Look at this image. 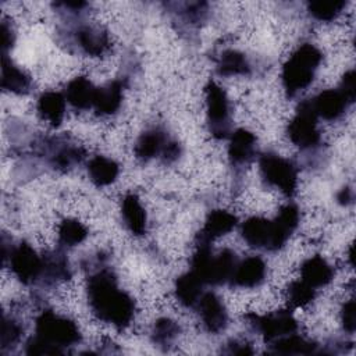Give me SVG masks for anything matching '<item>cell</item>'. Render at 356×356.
Here are the masks:
<instances>
[{
  "label": "cell",
  "instance_id": "obj_37",
  "mask_svg": "<svg viewBox=\"0 0 356 356\" xmlns=\"http://www.w3.org/2000/svg\"><path fill=\"white\" fill-rule=\"evenodd\" d=\"M25 353L26 355H63L61 350L49 345L38 335L28 339V342L25 345Z\"/></svg>",
  "mask_w": 356,
  "mask_h": 356
},
{
  "label": "cell",
  "instance_id": "obj_25",
  "mask_svg": "<svg viewBox=\"0 0 356 356\" xmlns=\"http://www.w3.org/2000/svg\"><path fill=\"white\" fill-rule=\"evenodd\" d=\"M36 108L42 120L51 127H58L63 122L65 113V96L54 90L44 92L39 96Z\"/></svg>",
  "mask_w": 356,
  "mask_h": 356
},
{
  "label": "cell",
  "instance_id": "obj_19",
  "mask_svg": "<svg viewBox=\"0 0 356 356\" xmlns=\"http://www.w3.org/2000/svg\"><path fill=\"white\" fill-rule=\"evenodd\" d=\"M124 97V82L114 79L96 88L93 108L99 115H111L118 111Z\"/></svg>",
  "mask_w": 356,
  "mask_h": 356
},
{
  "label": "cell",
  "instance_id": "obj_33",
  "mask_svg": "<svg viewBox=\"0 0 356 356\" xmlns=\"http://www.w3.org/2000/svg\"><path fill=\"white\" fill-rule=\"evenodd\" d=\"M179 332H181V328L178 323H175L168 317H161L153 325L152 341L154 345L167 349L178 338Z\"/></svg>",
  "mask_w": 356,
  "mask_h": 356
},
{
  "label": "cell",
  "instance_id": "obj_1",
  "mask_svg": "<svg viewBox=\"0 0 356 356\" xmlns=\"http://www.w3.org/2000/svg\"><path fill=\"white\" fill-rule=\"evenodd\" d=\"M86 295L93 314L118 330L127 328L135 316V300L117 284L115 274L100 268L88 278Z\"/></svg>",
  "mask_w": 356,
  "mask_h": 356
},
{
  "label": "cell",
  "instance_id": "obj_2",
  "mask_svg": "<svg viewBox=\"0 0 356 356\" xmlns=\"http://www.w3.org/2000/svg\"><path fill=\"white\" fill-rule=\"evenodd\" d=\"M239 259L231 249H222L214 254L211 243L196 242V250L191 259V271L196 274L204 285L229 284Z\"/></svg>",
  "mask_w": 356,
  "mask_h": 356
},
{
  "label": "cell",
  "instance_id": "obj_24",
  "mask_svg": "<svg viewBox=\"0 0 356 356\" xmlns=\"http://www.w3.org/2000/svg\"><path fill=\"white\" fill-rule=\"evenodd\" d=\"M96 88L86 76H76L65 86V100L76 110H88L93 107Z\"/></svg>",
  "mask_w": 356,
  "mask_h": 356
},
{
  "label": "cell",
  "instance_id": "obj_32",
  "mask_svg": "<svg viewBox=\"0 0 356 356\" xmlns=\"http://www.w3.org/2000/svg\"><path fill=\"white\" fill-rule=\"evenodd\" d=\"M88 236V228L75 218H65L58 228V242L64 248L79 245Z\"/></svg>",
  "mask_w": 356,
  "mask_h": 356
},
{
  "label": "cell",
  "instance_id": "obj_30",
  "mask_svg": "<svg viewBox=\"0 0 356 356\" xmlns=\"http://www.w3.org/2000/svg\"><path fill=\"white\" fill-rule=\"evenodd\" d=\"M217 72L221 76L246 75L250 72V64L242 51L227 49L217 60Z\"/></svg>",
  "mask_w": 356,
  "mask_h": 356
},
{
  "label": "cell",
  "instance_id": "obj_10",
  "mask_svg": "<svg viewBox=\"0 0 356 356\" xmlns=\"http://www.w3.org/2000/svg\"><path fill=\"white\" fill-rule=\"evenodd\" d=\"M47 163L60 171L71 170L85 157V150L65 136L49 138L42 143Z\"/></svg>",
  "mask_w": 356,
  "mask_h": 356
},
{
  "label": "cell",
  "instance_id": "obj_20",
  "mask_svg": "<svg viewBox=\"0 0 356 356\" xmlns=\"http://www.w3.org/2000/svg\"><path fill=\"white\" fill-rule=\"evenodd\" d=\"M302 281L317 289L328 285L334 280V268L320 254L306 259L300 266Z\"/></svg>",
  "mask_w": 356,
  "mask_h": 356
},
{
  "label": "cell",
  "instance_id": "obj_27",
  "mask_svg": "<svg viewBox=\"0 0 356 356\" xmlns=\"http://www.w3.org/2000/svg\"><path fill=\"white\" fill-rule=\"evenodd\" d=\"M120 172L117 161L106 156H95L88 163V175L96 186H107L113 184Z\"/></svg>",
  "mask_w": 356,
  "mask_h": 356
},
{
  "label": "cell",
  "instance_id": "obj_40",
  "mask_svg": "<svg viewBox=\"0 0 356 356\" xmlns=\"http://www.w3.org/2000/svg\"><path fill=\"white\" fill-rule=\"evenodd\" d=\"M61 13L68 14L70 17H78L85 13V8L89 6L86 1H58L53 4Z\"/></svg>",
  "mask_w": 356,
  "mask_h": 356
},
{
  "label": "cell",
  "instance_id": "obj_9",
  "mask_svg": "<svg viewBox=\"0 0 356 356\" xmlns=\"http://www.w3.org/2000/svg\"><path fill=\"white\" fill-rule=\"evenodd\" d=\"M245 318L254 331L264 337L267 342H273L298 331V323L289 310H277L263 316L249 313Z\"/></svg>",
  "mask_w": 356,
  "mask_h": 356
},
{
  "label": "cell",
  "instance_id": "obj_26",
  "mask_svg": "<svg viewBox=\"0 0 356 356\" xmlns=\"http://www.w3.org/2000/svg\"><path fill=\"white\" fill-rule=\"evenodd\" d=\"M203 282L191 270L175 280L174 293L177 300L185 307H195L203 295Z\"/></svg>",
  "mask_w": 356,
  "mask_h": 356
},
{
  "label": "cell",
  "instance_id": "obj_42",
  "mask_svg": "<svg viewBox=\"0 0 356 356\" xmlns=\"http://www.w3.org/2000/svg\"><path fill=\"white\" fill-rule=\"evenodd\" d=\"M181 152H182L181 145L175 139H170L167 146H165V149H164V152L161 153L160 159H161L163 163L171 164V163H174V161H177L179 159Z\"/></svg>",
  "mask_w": 356,
  "mask_h": 356
},
{
  "label": "cell",
  "instance_id": "obj_4",
  "mask_svg": "<svg viewBox=\"0 0 356 356\" xmlns=\"http://www.w3.org/2000/svg\"><path fill=\"white\" fill-rule=\"evenodd\" d=\"M35 331L39 338L63 353L65 352V348L72 346L82 339L81 331L75 321L68 317L58 316L51 310H44L39 314L36 318Z\"/></svg>",
  "mask_w": 356,
  "mask_h": 356
},
{
  "label": "cell",
  "instance_id": "obj_13",
  "mask_svg": "<svg viewBox=\"0 0 356 356\" xmlns=\"http://www.w3.org/2000/svg\"><path fill=\"white\" fill-rule=\"evenodd\" d=\"M74 42L88 56L97 57L106 53L110 47L108 33L104 28L89 24H79L74 29Z\"/></svg>",
  "mask_w": 356,
  "mask_h": 356
},
{
  "label": "cell",
  "instance_id": "obj_6",
  "mask_svg": "<svg viewBox=\"0 0 356 356\" xmlns=\"http://www.w3.org/2000/svg\"><path fill=\"white\" fill-rule=\"evenodd\" d=\"M206 118L210 134L216 139H225L231 135V107L225 90L209 81L204 88Z\"/></svg>",
  "mask_w": 356,
  "mask_h": 356
},
{
  "label": "cell",
  "instance_id": "obj_35",
  "mask_svg": "<svg viewBox=\"0 0 356 356\" xmlns=\"http://www.w3.org/2000/svg\"><path fill=\"white\" fill-rule=\"evenodd\" d=\"M288 302L293 307H303L316 298V289L303 282L302 280L289 284L286 291Z\"/></svg>",
  "mask_w": 356,
  "mask_h": 356
},
{
  "label": "cell",
  "instance_id": "obj_43",
  "mask_svg": "<svg viewBox=\"0 0 356 356\" xmlns=\"http://www.w3.org/2000/svg\"><path fill=\"white\" fill-rule=\"evenodd\" d=\"M222 352L228 353V355H252L253 349L250 348V345L248 342L231 339Z\"/></svg>",
  "mask_w": 356,
  "mask_h": 356
},
{
  "label": "cell",
  "instance_id": "obj_8",
  "mask_svg": "<svg viewBox=\"0 0 356 356\" xmlns=\"http://www.w3.org/2000/svg\"><path fill=\"white\" fill-rule=\"evenodd\" d=\"M7 260L10 263V268L13 274L22 284L32 285L42 281L43 257L39 256L29 243L19 242L18 245L11 246Z\"/></svg>",
  "mask_w": 356,
  "mask_h": 356
},
{
  "label": "cell",
  "instance_id": "obj_41",
  "mask_svg": "<svg viewBox=\"0 0 356 356\" xmlns=\"http://www.w3.org/2000/svg\"><path fill=\"white\" fill-rule=\"evenodd\" d=\"M0 32H1L0 33L1 35V50H3V54H7V51L14 46L15 33H14L13 26L6 19L1 21Z\"/></svg>",
  "mask_w": 356,
  "mask_h": 356
},
{
  "label": "cell",
  "instance_id": "obj_31",
  "mask_svg": "<svg viewBox=\"0 0 356 356\" xmlns=\"http://www.w3.org/2000/svg\"><path fill=\"white\" fill-rule=\"evenodd\" d=\"M346 3V0H310L307 1V11L314 19L330 22L343 11Z\"/></svg>",
  "mask_w": 356,
  "mask_h": 356
},
{
  "label": "cell",
  "instance_id": "obj_11",
  "mask_svg": "<svg viewBox=\"0 0 356 356\" xmlns=\"http://www.w3.org/2000/svg\"><path fill=\"white\" fill-rule=\"evenodd\" d=\"M200 314L203 327L211 334H218L225 330L228 324V313L221 298L211 292H203L199 302L195 306Z\"/></svg>",
  "mask_w": 356,
  "mask_h": 356
},
{
  "label": "cell",
  "instance_id": "obj_17",
  "mask_svg": "<svg viewBox=\"0 0 356 356\" xmlns=\"http://www.w3.org/2000/svg\"><path fill=\"white\" fill-rule=\"evenodd\" d=\"M236 222H238V218L232 213L222 210V209L211 210L206 217L204 225L197 232L196 239L204 241V242H211V241L228 234L229 231H232L235 228Z\"/></svg>",
  "mask_w": 356,
  "mask_h": 356
},
{
  "label": "cell",
  "instance_id": "obj_12",
  "mask_svg": "<svg viewBox=\"0 0 356 356\" xmlns=\"http://www.w3.org/2000/svg\"><path fill=\"white\" fill-rule=\"evenodd\" d=\"M241 235L243 241L253 249H263L270 252L277 250L271 220L256 216L249 217L241 225Z\"/></svg>",
  "mask_w": 356,
  "mask_h": 356
},
{
  "label": "cell",
  "instance_id": "obj_34",
  "mask_svg": "<svg viewBox=\"0 0 356 356\" xmlns=\"http://www.w3.org/2000/svg\"><path fill=\"white\" fill-rule=\"evenodd\" d=\"M178 10L175 11L177 15L185 22L191 25H199L203 22L209 13V6L204 1H193V3H182L175 4Z\"/></svg>",
  "mask_w": 356,
  "mask_h": 356
},
{
  "label": "cell",
  "instance_id": "obj_5",
  "mask_svg": "<svg viewBox=\"0 0 356 356\" xmlns=\"http://www.w3.org/2000/svg\"><path fill=\"white\" fill-rule=\"evenodd\" d=\"M263 181L280 189L285 196H292L298 186V170L295 164L274 152H266L259 159Z\"/></svg>",
  "mask_w": 356,
  "mask_h": 356
},
{
  "label": "cell",
  "instance_id": "obj_22",
  "mask_svg": "<svg viewBox=\"0 0 356 356\" xmlns=\"http://www.w3.org/2000/svg\"><path fill=\"white\" fill-rule=\"evenodd\" d=\"M121 216L128 231L136 236L146 234L147 217L138 195L128 193L121 202Z\"/></svg>",
  "mask_w": 356,
  "mask_h": 356
},
{
  "label": "cell",
  "instance_id": "obj_38",
  "mask_svg": "<svg viewBox=\"0 0 356 356\" xmlns=\"http://www.w3.org/2000/svg\"><path fill=\"white\" fill-rule=\"evenodd\" d=\"M341 321L342 327L346 332L353 334L355 327H356V317H355V300L349 299L348 302L343 303L341 309Z\"/></svg>",
  "mask_w": 356,
  "mask_h": 356
},
{
  "label": "cell",
  "instance_id": "obj_14",
  "mask_svg": "<svg viewBox=\"0 0 356 356\" xmlns=\"http://www.w3.org/2000/svg\"><path fill=\"white\" fill-rule=\"evenodd\" d=\"M312 107L317 117L327 121L338 120L352 104L339 89H327L310 99Z\"/></svg>",
  "mask_w": 356,
  "mask_h": 356
},
{
  "label": "cell",
  "instance_id": "obj_23",
  "mask_svg": "<svg viewBox=\"0 0 356 356\" xmlns=\"http://www.w3.org/2000/svg\"><path fill=\"white\" fill-rule=\"evenodd\" d=\"M299 218H300V213L295 203H286L280 209L277 217L273 220L277 250L286 243L289 236L298 228Z\"/></svg>",
  "mask_w": 356,
  "mask_h": 356
},
{
  "label": "cell",
  "instance_id": "obj_36",
  "mask_svg": "<svg viewBox=\"0 0 356 356\" xmlns=\"http://www.w3.org/2000/svg\"><path fill=\"white\" fill-rule=\"evenodd\" d=\"M22 332H24V328L19 324V321L15 320L14 317H8L4 314L3 323H1V334H0L1 350L4 352L15 346V343H18V341L21 339Z\"/></svg>",
  "mask_w": 356,
  "mask_h": 356
},
{
  "label": "cell",
  "instance_id": "obj_7",
  "mask_svg": "<svg viewBox=\"0 0 356 356\" xmlns=\"http://www.w3.org/2000/svg\"><path fill=\"white\" fill-rule=\"evenodd\" d=\"M317 118L310 99L300 102L293 118L286 127L289 140L300 149H314L318 146L321 135L317 128Z\"/></svg>",
  "mask_w": 356,
  "mask_h": 356
},
{
  "label": "cell",
  "instance_id": "obj_16",
  "mask_svg": "<svg viewBox=\"0 0 356 356\" xmlns=\"http://www.w3.org/2000/svg\"><path fill=\"white\" fill-rule=\"evenodd\" d=\"M266 263L259 256H249L239 260L229 284L241 288H254L259 286L266 278Z\"/></svg>",
  "mask_w": 356,
  "mask_h": 356
},
{
  "label": "cell",
  "instance_id": "obj_15",
  "mask_svg": "<svg viewBox=\"0 0 356 356\" xmlns=\"http://www.w3.org/2000/svg\"><path fill=\"white\" fill-rule=\"evenodd\" d=\"M256 136L245 128H239L231 132L228 145V159L231 165H248L256 156Z\"/></svg>",
  "mask_w": 356,
  "mask_h": 356
},
{
  "label": "cell",
  "instance_id": "obj_21",
  "mask_svg": "<svg viewBox=\"0 0 356 356\" xmlns=\"http://www.w3.org/2000/svg\"><path fill=\"white\" fill-rule=\"evenodd\" d=\"M0 85L4 90L15 95H26L32 88L31 76L18 68L7 54L1 56V76Z\"/></svg>",
  "mask_w": 356,
  "mask_h": 356
},
{
  "label": "cell",
  "instance_id": "obj_28",
  "mask_svg": "<svg viewBox=\"0 0 356 356\" xmlns=\"http://www.w3.org/2000/svg\"><path fill=\"white\" fill-rule=\"evenodd\" d=\"M43 275L42 281L46 284H53L56 281H67L71 278V268L68 259L64 253L47 252L43 256Z\"/></svg>",
  "mask_w": 356,
  "mask_h": 356
},
{
  "label": "cell",
  "instance_id": "obj_29",
  "mask_svg": "<svg viewBox=\"0 0 356 356\" xmlns=\"http://www.w3.org/2000/svg\"><path fill=\"white\" fill-rule=\"evenodd\" d=\"M271 353L275 355H312L318 353L317 343L307 341L296 332L281 337L271 342Z\"/></svg>",
  "mask_w": 356,
  "mask_h": 356
},
{
  "label": "cell",
  "instance_id": "obj_3",
  "mask_svg": "<svg viewBox=\"0 0 356 356\" xmlns=\"http://www.w3.org/2000/svg\"><path fill=\"white\" fill-rule=\"evenodd\" d=\"M321 61L323 53L314 44H300L282 67L281 79L286 96L293 97L305 90L313 82Z\"/></svg>",
  "mask_w": 356,
  "mask_h": 356
},
{
  "label": "cell",
  "instance_id": "obj_39",
  "mask_svg": "<svg viewBox=\"0 0 356 356\" xmlns=\"http://www.w3.org/2000/svg\"><path fill=\"white\" fill-rule=\"evenodd\" d=\"M338 89L348 97V100L350 103L355 102V97H356V74H355V70H349L343 74L341 85H339Z\"/></svg>",
  "mask_w": 356,
  "mask_h": 356
},
{
  "label": "cell",
  "instance_id": "obj_44",
  "mask_svg": "<svg viewBox=\"0 0 356 356\" xmlns=\"http://www.w3.org/2000/svg\"><path fill=\"white\" fill-rule=\"evenodd\" d=\"M337 200H338V203H341V204H343V206L352 203V200H353L352 189H349V188H342V189L338 192V195H337Z\"/></svg>",
  "mask_w": 356,
  "mask_h": 356
},
{
  "label": "cell",
  "instance_id": "obj_18",
  "mask_svg": "<svg viewBox=\"0 0 356 356\" xmlns=\"http://www.w3.org/2000/svg\"><path fill=\"white\" fill-rule=\"evenodd\" d=\"M170 139L171 138L163 128H150L140 134V136L138 138L134 147L135 156L142 161H149L154 157H160Z\"/></svg>",
  "mask_w": 356,
  "mask_h": 356
}]
</instances>
